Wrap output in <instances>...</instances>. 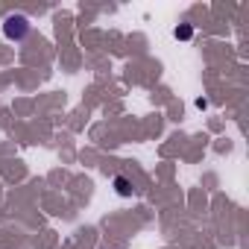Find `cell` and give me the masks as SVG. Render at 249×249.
Segmentation results:
<instances>
[{
	"instance_id": "7a4b0ae2",
	"label": "cell",
	"mask_w": 249,
	"mask_h": 249,
	"mask_svg": "<svg viewBox=\"0 0 249 249\" xmlns=\"http://www.w3.org/2000/svg\"><path fill=\"white\" fill-rule=\"evenodd\" d=\"M114 191H117L120 196H132L135 188H132V182H129L126 176H114Z\"/></svg>"
},
{
	"instance_id": "6da1fadb",
	"label": "cell",
	"mask_w": 249,
	"mask_h": 249,
	"mask_svg": "<svg viewBox=\"0 0 249 249\" xmlns=\"http://www.w3.org/2000/svg\"><path fill=\"white\" fill-rule=\"evenodd\" d=\"M3 33H6L9 38H21V36L27 33V18H24V15H12V18H6Z\"/></svg>"
},
{
	"instance_id": "3957f363",
	"label": "cell",
	"mask_w": 249,
	"mask_h": 249,
	"mask_svg": "<svg viewBox=\"0 0 249 249\" xmlns=\"http://www.w3.org/2000/svg\"><path fill=\"white\" fill-rule=\"evenodd\" d=\"M191 36H194V30H191L188 24H185V27H176V38H191Z\"/></svg>"
}]
</instances>
